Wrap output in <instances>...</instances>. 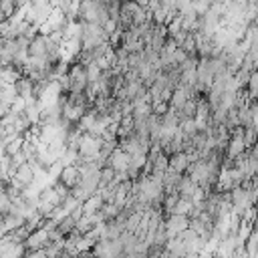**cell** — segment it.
<instances>
[{
    "instance_id": "6da1fadb",
    "label": "cell",
    "mask_w": 258,
    "mask_h": 258,
    "mask_svg": "<svg viewBox=\"0 0 258 258\" xmlns=\"http://www.w3.org/2000/svg\"><path fill=\"white\" fill-rule=\"evenodd\" d=\"M163 224H165L167 236H169V238H175V236H179L183 230L189 228V218H187V216H179V214H169V216L163 220Z\"/></svg>"
},
{
    "instance_id": "7a4b0ae2",
    "label": "cell",
    "mask_w": 258,
    "mask_h": 258,
    "mask_svg": "<svg viewBox=\"0 0 258 258\" xmlns=\"http://www.w3.org/2000/svg\"><path fill=\"white\" fill-rule=\"evenodd\" d=\"M48 44H50V38H48V36L36 34V36L28 42V56H30V58H40V60H44V58H46V52H48Z\"/></svg>"
},
{
    "instance_id": "3957f363",
    "label": "cell",
    "mask_w": 258,
    "mask_h": 258,
    "mask_svg": "<svg viewBox=\"0 0 258 258\" xmlns=\"http://www.w3.org/2000/svg\"><path fill=\"white\" fill-rule=\"evenodd\" d=\"M46 244H48V232L42 230V228H36V230L30 232V236L26 238L24 248H26V252H36V250H42Z\"/></svg>"
},
{
    "instance_id": "277c9868",
    "label": "cell",
    "mask_w": 258,
    "mask_h": 258,
    "mask_svg": "<svg viewBox=\"0 0 258 258\" xmlns=\"http://www.w3.org/2000/svg\"><path fill=\"white\" fill-rule=\"evenodd\" d=\"M129 161H131V155H127L125 151H121V149L117 147V149L109 155V159H107V167H111L115 173H123V171H127Z\"/></svg>"
},
{
    "instance_id": "5b68a950",
    "label": "cell",
    "mask_w": 258,
    "mask_h": 258,
    "mask_svg": "<svg viewBox=\"0 0 258 258\" xmlns=\"http://www.w3.org/2000/svg\"><path fill=\"white\" fill-rule=\"evenodd\" d=\"M58 181H60L62 185H67L69 189L77 187V185H79V181H81V171H79V167H77L75 163H73V165H67V167L62 169V173H60Z\"/></svg>"
},
{
    "instance_id": "8992f818",
    "label": "cell",
    "mask_w": 258,
    "mask_h": 258,
    "mask_svg": "<svg viewBox=\"0 0 258 258\" xmlns=\"http://www.w3.org/2000/svg\"><path fill=\"white\" fill-rule=\"evenodd\" d=\"M14 91H16V95H18L20 99H30L32 93H34V83H32L28 77L22 75V77L14 83Z\"/></svg>"
},
{
    "instance_id": "52a82bcc",
    "label": "cell",
    "mask_w": 258,
    "mask_h": 258,
    "mask_svg": "<svg viewBox=\"0 0 258 258\" xmlns=\"http://www.w3.org/2000/svg\"><path fill=\"white\" fill-rule=\"evenodd\" d=\"M187 167H189V159H187V155H185L183 151H181V153H173V155L169 157V169H171V171L183 175V173L187 171Z\"/></svg>"
},
{
    "instance_id": "ba28073f",
    "label": "cell",
    "mask_w": 258,
    "mask_h": 258,
    "mask_svg": "<svg viewBox=\"0 0 258 258\" xmlns=\"http://www.w3.org/2000/svg\"><path fill=\"white\" fill-rule=\"evenodd\" d=\"M24 222H26V218L20 212H16V210H10L8 214H4V228H6V232H12L16 228H22Z\"/></svg>"
},
{
    "instance_id": "9c48e42d",
    "label": "cell",
    "mask_w": 258,
    "mask_h": 258,
    "mask_svg": "<svg viewBox=\"0 0 258 258\" xmlns=\"http://www.w3.org/2000/svg\"><path fill=\"white\" fill-rule=\"evenodd\" d=\"M103 198H101V194L97 191V194H93L89 200H85L83 204H81V208H83V214L85 216H91V214H97L101 208H103Z\"/></svg>"
},
{
    "instance_id": "30bf717a",
    "label": "cell",
    "mask_w": 258,
    "mask_h": 258,
    "mask_svg": "<svg viewBox=\"0 0 258 258\" xmlns=\"http://www.w3.org/2000/svg\"><path fill=\"white\" fill-rule=\"evenodd\" d=\"M10 210H12V200L2 191V194H0V214L4 216V214H8Z\"/></svg>"
},
{
    "instance_id": "8fae6325",
    "label": "cell",
    "mask_w": 258,
    "mask_h": 258,
    "mask_svg": "<svg viewBox=\"0 0 258 258\" xmlns=\"http://www.w3.org/2000/svg\"><path fill=\"white\" fill-rule=\"evenodd\" d=\"M6 135V129H4V125H2V121H0V137H4Z\"/></svg>"
},
{
    "instance_id": "7c38bea8",
    "label": "cell",
    "mask_w": 258,
    "mask_h": 258,
    "mask_svg": "<svg viewBox=\"0 0 258 258\" xmlns=\"http://www.w3.org/2000/svg\"><path fill=\"white\" fill-rule=\"evenodd\" d=\"M0 155H4V139L0 137Z\"/></svg>"
},
{
    "instance_id": "4fadbf2b",
    "label": "cell",
    "mask_w": 258,
    "mask_h": 258,
    "mask_svg": "<svg viewBox=\"0 0 258 258\" xmlns=\"http://www.w3.org/2000/svg\"><path fill=\"white\" fill-rule=\"evenodd\" d=\"M254 24H256V28H258V22H254Z\"/></svg>"
}]
</instances>
